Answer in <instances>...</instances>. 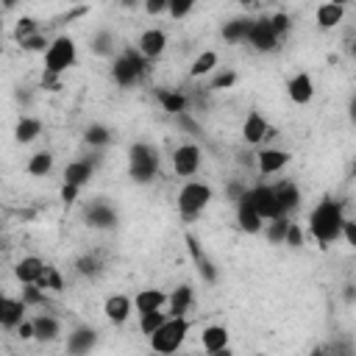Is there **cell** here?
Returning a JSON list of instances; mask_svg holds the SVG:
<instances>
[{
	"instance_id": "cell-28",
	"label": "cell",
	"mask_w": 356,
	"mask_h": 356,
	"mask_svg": "<svg viewBox=\"0 0 356 356\" xmlns=\"http://www.w3.org/2000/svg\"><path fill=\"white\" fill-rule=\"evenodd\" d=\"M33 325H36V339H42V342H53V339H58V334H61L58 317H53V314H47V312L36 314V317H33Z\"/></svg>"
},
{
	"instance_id": "cell-23",
	"label": "cell",
	"mask_w": 356,
	"mask_h": 356,
	"mask_svg": "<svg viewBox=\"0 0 356 356\" xmlns=\"http://www.w3.org/2000/svg\"><path fill=\"white\" fill-rule=\"evenodd\" d=\"M92 175H95V164H92L89 159H75V161H70V164L64 167V181H67V184H75V186H81V189L92 181Z\"/></svg>"
},
{
	"instance_id": "cell-15",
	"label": "cell",
	"mask_w": 356,
	"mask_h": 356,
	"mask_svg": "<svg viewBox=\"0 0 356 356\" xmlns=\"http://www.w3.org/2000/svg\"><path fill=\"white\" fill-rule=\"evenodd\" d=\"M286 95H289V100H292L295 106L312 103V97H314V81H312V75H309V72L292 75L289 83H286Z\"/></svg>"
},
{
	"instance_id": "cell-57",
	"label": "cell",
	"mask_w": 356,
	"mask_h": 356,
	"mask_svg": "<svg viewBox=\"0 0 356 356\" xmlns=\"http://www.w3.org/2000/svg\"><path fill=\"white\" fill-rule=\"evenodd\" d=\"M239 6H250V3H256V0H236Z\"/></svg>"
},
{
	"instance_id": "cell-20",
	"label": "cell",
	"mask_w": 356,
	"mask_h": 356,
	"mask_svg": "<svg viewBox=\"0 0 356 356\" xmlns=\"http://www.w3.org/2000/svg\"><path fill=\"white\" fill-rule=\"evenodd\" d=\"M97 345V331L89 325H78L67 334V350L70 353H89Z\"/></svg>"
},
{
	"instance_id": "cell-27",
	"label": "cell",
	"mask_w": 356,
	"mask_h": 356,
	"mask_svg": "<svg viewBox=\"0 0 356 356\" xmlns=\"http://www.w3.org/2000/svg\"><path fill=\"white\" fill-rule=\"evenodd\" d=\"M167 300H170V295H164L161 289H139V292L134 295V309H136L139 314H145V312L161 309Z\"/></svg>"
},
{
	"instance_id": "cell-54",
	"label": "cell",
	"mask_w": 356,
	"mask_h": 356,
	"mask_svg": "<svg viewBox=\"0 0 356 356\" xmlns=\"http://www.w3.org/2000/svg\"><path fill=\"white\" fill-rule=\"evenodd\" d=\"M17 3H19V0H3V8H6V11H11Z\"/></svg>"
},
{
	"instance_id": "cell-38",
	"label": "cell",
	"mask_w": 356,
	"mask_h": 356,
	"mask_svg": "<svg viewBox=\"0 0 356 356\" xmlns=\"http://www.w3.org/2000/svg\"><path fill=\"white\" fill-rule=\"evenodd\" d=\"M75 270H78V275H89V278H95V275L100 273V261H97V256L83 253V256H78Z\"/></svg>"
},
{
	"instance_id": "cell-34",
	"label": "cell",
	"mask_w": 356,
	"mask_h": 356,
	"mask_svg": "<svg viewBox=\"0 0 356 356\" xmlns=\"http://www.w3.org/2000/svg\"><path fill=\"white\" fill-rule=\"evenodd\" d=\"M286 228H289V217H273L264 222V236L270 245H284L286 239Z\"/></svg>"
},
{
	"instance_id": "cell-56",
	"label": "cell",
	"mask_w": 356,
	"mask_h": 356,
	"mask_svg": "<svg viewBox=\"0 0 356 356\" xmlns=\"http://www.w3.org/2000/svg\"><path fill=\"white\" fill-rule=\"evenodd\" d=\"M331 3H337V6H348V3H353V0H331Z\"/></svg>"
},
{
	"instance_id": "cell-59",
	"label": "cell",
	"mask_w": 356,
	"mask_h": 356,
	"mask_svg": "<svg viewBox=\"0 0 356 356\" xmlns=\"http://www.w3.org/2000/svg\"><path fill=\"white\" fill-rule=\"evenodd\" d=\"M67 3H78V0H67Z\"/></svg>"
},
{
	"instance_id": "cell-1",
	"label": "cell",
	"mask_w": 356,
	"mask_h": 356,
	"mask_svg": "<svg viewBox=\"0 0 356 356\" xmlns=\"http://www.w3.org/2000/svg\"><path fill=\"white\" fill-rule=\"evenodd\" d=\"M342 225H345V214H342V203L334 197H323L312 214H309V234L314 236V242L320 248L334 245L342 236Z\"/></svg>"
},
{
	"instance_id": "cell-21",
	"label": "cell",
	"mask_w": 356,
	"mask_h": 356,
	"mask_svg": "<svg viewBox=\"0 0 356 356\" xmlns=\"http://www.w3.org/2000/svg\"><path fill=\"white\" fill-rule=\"evenodd\" d=\"M267 134H270L267 120H264L259 111H250V114L245 117V122H242V139H245L248 145H259V142L267 139Z\"/></svg>"
},
{
	"instance_id": "cell-33",
	"label": "cell",
	"mask_w": 356,
	"mask_h": 356,
	"mask_svg": "<svg viewBox=\"0 0 356 356\" xmlns=\"http://www.w3.org/2000/svg\"><path fill=\"white\" fill-rule=\"evenodd\" d=\"M83 142H86L89 147H106V145L111 142V131H108L103 122H92V125L83 128Z\"/></svg>"
},
{
	"instance_id": "cell-50",
	"label": "cell",
	"mask_w": 356,
	"mask_h": 356,
	"mask_svg": "<svg viewBox=\"0 0 356 356\" xmlns=\"http://www.w3.org/2000/svg\"><path fill=\"white\" fill-rule=\"evenodd\" d=\"M78 192H81V186H75V184H61V200L64 203H75L78 200Z\"/></svg>"
},
{
	"instance_id": "cell-43",
	"label": "cell",
	"mask_w": 356,
	"mask_h": 356,
	"mask_svg": "<svg viewBox=\"0 0 356 356\" xmlns=\"http://www.w3.org/2000/svg\"><path fill=\"white\" fill-rule=\"evenodd\" d=\"M192 8H195V0H170V3H167V14H170L172 19L189 17Z\"/></svg>"
},
{
	"instance_id": "cell-42",
	"label": "cell",
	"mask_w": 356,
	"mask_h": 356,
	"mask_svg": "<svg viewBox=\"0 0 356 356\" xmlns=\"http://www.w3.org/2000/svg\"><path fill=\"white\" fill-rule=\"evenodd\" d=\"M19 47H22V50H28V53H42V56H44V50L50 47V42H47V36H44V33H33V36L22 39V42H19Z\"/></svg>"
},
{
	"instance_id": "cell-39",
	"label": "cell",
	"mask_w": 356,
	"mask_h": 356,
	"mask_svg": "<svg viewBox=\"0 0 356 356\" xmlns=\"http://www.w3.org/2000/svg\"><path fill=\"white\" fill-rule=\"evenodd\" d=\"M39 286H42V289H50V292H61V289H64V278H61V273H58L56 267L47 264L44 275L39 278Z\"/></svg>"
},
{
	"instance_id": "cell-7",
	"label": "cell",
	"mask_w": 356,
	"mask_h": 356,
	"mask_svg": "<svg viewBox=\"0 0 356 356\" xmlns=\"http://www.w3.org/2000/svg\"><path fill=\"white\" fill-rule=\"evenodd\" d=\"M203 164V150L195 142H184L172 150V172L178 178H192Z\"/></svg>"
},
{
	"instance_id": "cell-19",
	"label": "cell",
	"mask_w": 356,
	"mask_h": 356,
	"mask_svg": "<svg viewBox=\"0 0 356 356\" xmlns=\"http://www.w3.org/2000/svg\"><path fill=\"white\" fill-rule=\"evenodd\" d=\"M200 345L206 353H228V328L225 325H206L200 331Z\"/></svg>"
},
{
	"instance_id": "cell-13",
	"label": "cell",
	"mask_w": 356,
	"mask_h": 356,
	"mask_svg": "<svg viewBox=\"0 0 356 356\" xmlns=\"http://www.w3.org/2000/svg\"><path fill=\"white\" fill-rule=\"evenodd\" d=\"M186 250H189V256H192V261H195L200 278H203L206 284H217V267H214V261L206 256V250L200 248V242H197L192 234H186Z\"/></svg>"
},
{
	"instance_id": "cell-45",
	"label": "cell",
	"mask_w": 356,
	"mask_h": 356,
	"mask_svg": "<svg viewBox=\"0 0 356 356\" xmlns=\"http://www.w3.org/2000/svg\"><path fill=\"white\" fill-rule=\"evenodd\" d=\"M284 245H289V248H303V228L298 225V222H292L289 220V228H286V239H284Z\"/></svg>"
},
{
	"instance_id": "cell-25",
	"label": "cell",
	"mask_w": 356,
	"mask_h": 356,
	"mask_svg": "<svg viewBox=\"0 0 356 356\" xmlns=\"http://www.w3.org/2000/svg\"><path fill=\"white\" fill-rule=\"evenodd\" d=\"M345 19V6H337V3H323V6H317V11H314V22H317V28H323V31H331V28H337L339 22Z\"/></svg>"
},
{
	"instance_id": "cell-26",
	"label": "cell",
	"mask_w": 356,
	"mask_h": 356,
	"mask_svg": "<svg viewBox=\"0 0 356 356\" xmlns=\"http://www.w3.org/2000/svg\"><path fill=\"white\" fill-rule=\"evenodd\" d=\"M250 25H253V19L250 17H234V19H228L225 25H222V42H228V44H239V42H248V33H250Z\"/></svg>"
},
{
	"instance_id": "cell-32",
	"label": "cell",
	"mask_w": 356,
	"mask_h": 356,
	"mask_svg": "<svg viewBox=\"0 0 356 356\" xmlns=\"http://www.w3.org/2000/svg\"><path fill=\"white\" fill-rule=\"evenodd\" d=\"M156 97H159L161 108H164V111H170V114L186 111V95H181L178 89H159V92H156Z\"/></svg>"
},
{
	"instance_id": "cell-18",
	"label": "cell",
	"mask_w": 356,
	"mask_h": 356,
	"mask_svg": "<svg viewBox=\"0 0 356 356\" xmlns=\"http://www.w3.org/2000/svg\"><path fill=\"white\" fill-rule=\"evenodd\" d=\"M131 309H134V300H131L128 295H111V298H106V303H103V314H106L108 323H114V325H122V323L131 317Z\"/></svg>"
},
{
	"instance_id": "cell-58",
	"label": "cell",
	"mask_w": 356,
	"mask_h": 356,
	"mask_svg": "<svg viewBox=\"0 0 356 356\" xmlns=\"http://www.w3.org/2000/svg\"><path fill=\"white\" fill-rule=\"evenodd\" d=\"M350 172H353V175H356V161H353V167H350Z\"/></svg>"
},
{
	"instance_id": "cell-24",
	"label": "cell",
	"mask_w": 356,
	"mask_h": 356,
	"mask_svg": "<svg viewBox=\"0 0 356 356\" xmlns=\"http://www.w3.org/2000/svg\"><path fill=\"white\" fill-rule=\"evenodd\" d=\"M167 303H170V312H167L170 317H186L189 309H192V303H195V292H192V286H189V284L175 286Z\"/></svg>"
},
{
	"instance_id": "cell-47",
	"label": "cell",
	"mask_w": 356,
	"mask_h": 356,
	"mask_svg": "<svg viewBox=\"0 0 356 356\" xmlns=\"http://www.w3.org/2000/svg\"><path fill=\"white\" fill-rule=\"evenodd\" d=\"M175 120H178V125H181L184 131H189V134H200V125L189 117V111H178V114H175Z\"/></svg>"
},
{
	"instance_id": "cell-6",
	"label": "cell",
	"mask_w": 356,
	"mask_h": 356,
	"mask_svg": "<svg viewBox=\"0 0 356 356\" xmlns=\"http://www.w3.org/2000/svg\"><path fill=\"white\" fill-rule=\"evenodd\" d=\"M211 197H214V192H211L209 184H203V181H186L178 189V211L186 220H192V217H197L211 203Z\"/></svg>"
},
{
	"instance_id": "cell-36",
	"label": "cell",
	"mask_w": 356,
	"mask_h": 356,
	"mask_svg": "<svg viewBox=\"0 0 356 356\" xmlns=\"http://www.w3.org/2000/svg\"><path fill=\"white\" fill-rule=\"evenodd\" d=\"M33 33H39V22H36L33 17H19L17 25H14V39H17V44H19L22 39L33 36Z\"/></svg>"
},
{
	"instance_id": "cell-12",
	"label": "cell",
	"mask_w": 356,
	"mask_h": 356,
	"mask_svg": "<svg viewBox=\"0 0 356 356\" xmlns=\"http://www.w3.org/2000/svg\"><path fill=\"white\" fill-rule=\"evenodd\" d=\"M236 222H239V228L245 231V234H261L264 231V217L256 211V206L250 203V197H248V192H245V197L236 203Z\"/></svg>"
},
{
	"instance_id": "cell-8",
	"label": "cell",
	"mask_w": 356,
	"mask_h": 356,
	"mask_svg": "<svg viewBox=\"0 0 356 356\" xmlns=\"http://www.w3.org/2000/svg\"><path fill=\"white\" fill-rule=\"evenodd\" d=\"M248 44H250L256 53H273V50H278L281 39H278V33L273 31V25H270V17L253 19V25H250V33H248Z\"/></svg>"
},
{
	"instance_id": "cell-53",
	"label": "cell",
	"mask_w": 356,
	"mask_h": 356,
	"mask_svg": "<svg viewBox=\"0 0 356 356\" xmlns=\"http://www.w3.org/2000/svg\"><path fill=\"white\" fill-rule=\"evenodd\" d=\"M139 3H142V0H120V8H128V11H131V8H136Z\"/></svg>"
},
{
	"instance_id": "cell-10",
	"label": "cell",
	"mask_w": 356,
	"mask_h": 356,
	"mask_svg": "<svg viewBox=\"0 0 356 356\" xmlns=\"http://www.w3.org/2000/svg\"><path fill=\"white\" fill-rule=\"evenodd\" d=\"M83 220H86V225L106 231V228H114L120 217H117V209H114V206H108V203H103V200H95V203L86 206Z\"/></svg>"
},
{
	"instance_id": "cell-2",
	"label": "cell",
	"mask_w": 356,
	"mask_h": 356,
	"mask_svg": "<svg viewBox=\"0 0 356 356\" xmlns=\"http://www.w3.org/2000/svg\"><path fill=\"white\" fill-rule=\"evenodd\" d=\"M147 61L150 58H145L142 53H139V47L136 50H122L120 56H114L111 58V81L117 83V86H122V89H131V86H136L142 78H145V72H147Z\"/></svg>"
},
{
	"instance_id": "cell-31",
	"label": "cell",
	"mask_w": 356,
	"mask_h": 356,
	"mask_svg": "<svg viewBox=\"0 0 356 356\" xmlns=\"http://www.w3.org/2000/svg\"><path fill=\"white\" fill-rule=\"evenodd\" d=\"M217 61H220L217 50H203V53H200V56L192 61V67H189V78H203V75L214 72Z\"/></svg>"
},
{
	"instance_id": "cell-46",
	"label": "cell",
	"mask_w": 356,
	"mask_h": 356,
	"mask_svg": "<svg viewBox=\"0 0 356 356\" xmlns=\"http://www.w3.org/2000/svg\"><path fill=\"white\" fill-rule=\"evenodd\" d=\"M167 3L170 0H142V8H145L147 17H161L167 11Z\"/></svg>"
},
{
	"instance_id": "cell-29",
	"label": "cell",
	"mask_w": 356,
	"mask_h": 356,
	"mask_svg": "<svg viewBox=\"0 0 356 356\" xmlns=\"http://www.w3.org/2000/svg\"><path fill=\"white\" fill-rule=\"evenodd\" d=\"M39 134H42V120H39V117H19L17 125H14V139H17L19 145L33 142Z\"/></svg>"
},
{
	"instance_id": "cell-22",
	"label": "cell",
	"mask_w": 356,
	"mask_h": 356,
	"mask_svg": "<svg viewBox=\"0 0 356 356\" xmlns=\"http://www.w3.org/2000/svg\"><path fill=\"white\" fill-rule=\"evenodd\" d=\"M275 197H278V206H281V214H284V217H289L292 211H298V206H300V200H303L298 184H292V181L275 184Z\"/></svg>"
},
{
	"instance_id": "cell-3",
	"label": "cell",
	"mask_w": 356,
	"mask_h": 356,
	"mask_svg": "<svg viewBox=\"0 0 356 356\" xmlns=\"http://www.w3.org/2000/svg\"><path fill=\"white\" fill-rule=\"evenodd\" d=\"M189 328H192V323H189L186 317H167V320L147 337V339H150V348H153L156 353H175V350L184 345Z\"/></svg>"
},
{
	"instance_id": "cell-41",
	"label": "cell",
	"mask_w": 356,
	"mask_h": 356,
	"mask_svg": "<svg viewBox=\"0 0 356 356\" xmlns=\"http://www.w3.org/2000/svg\"><path fill=\"white\" fill-rule=\"evenodd\" d=\"M270 25H273V31L278 33V39H284V36L292 31V17H289L286 11H275V14L270 17Z\"/></svg>"
},
{
	"instance_id": "cell-52",
	"label": "cell",
	"mask_w": 356,
	"mask_h": 356,
	"mask_svg": "<svg viewBox=\"0 0 356 356\" xmlns=\"http://www.w3.org/2000/svg\"><path fill=\"white\" fill-rule=\"evenodd\" d=\"M348 117H350V122L356 125V92L350 95V103H348Z\"/></svg>"
},
{
	"instance_id": "cell-14",
	"label": "cell",
	"mask_w": 356,
	"mask_h": 356,
	"mask_svg": "<svg viewBox=\"0 0 356 356\" xmlns=\"http://www.w3.org/2000/svg\"><path fill=\"white\" fill-rule=\"evenodd\" d=\"M136 47H139V53L145 56V58H161L164 56V50H167V33L161 31V28H147L142 36H139V42H136Z\"/></svg>"
},
{
	"instance_id": "cell-16",
	"label": "cell",
	"mask_w": 356,
	"mask_h": 356,
	"mask_svg": "<svg viewBox=\"0 0 356 356\" xmlns=\"http://www.w3.org/2000/svg\"><path fill=\"white\" fill-rule=\"evenodd\" d=\"M25 312H28V303L22 298H3L0 300V325L3 328H17L22 320H25Z\"/></svg>"
},
{
	"instance_id": "cell-55",
	"label": "cell",
	"mask_w": 356,
	"mask_h": 356,
	"mask_svg": "<svg viewBox=\"0 0 356 356\" xmlns=\"http://www.w3.org/2000/svg\"><path fill=\"white\" fill-rule=\"evenodd\" d=\"M348 50H350V56H356V39H353V42L348 44Z\"/></svg>"
},
{
	"instance_id": "cell-30",
	"label": "cell",
	"mask_w": 356,
	"mask_h": 356,
	"mask_svg": "<svg viewBox=\"0 0 356 356\" xmlns=\"http://www.w3.org/2000/svg\"><path fill=\"white\" fill-rule=\"evenodd\" d=\"M25 170H28V175H33V178L50 175V170H53V153H50V150H36V153L28 159Z\"/></svg>"
},
{
	"instance_id": "cell-40",
	"label": "cell",
	"mask_w": 356,
	"mask_h": 356,
	"mask_svg": "<svg viewBox=\"0 0 356 356\" xmlns=\"http://www.w3.org/2000/svg\"><path fill=\"white\" fill-rule=\"evenodd\" d=\"M22 300L28 306H44L47 303V295L39 284H22Z\"/></svg>"
},
{
	"instance_id": "cell-5",
	"label": "cell",
	"mask_w": 356,
	"mask_h": 356,
	"mask_svg": "<svg viewBox=\"0 0 356 356\" xmlns=\"http://www.w3.org/2000/svg\"><path fill=\"white\" fill-rule=\"evenodd\" d=\"M75 61H78V47H75V39L67 33L56 36L44 50V72L50 75H64Z\"/></svg>"
},
{
	"instance_id": "cell-37",
	"label": "cell",
	"mask_w": 356,
	"mask_h": 356,
	"mask_svg": "<svg viewBox=\"0 0 356 356\" xmlns=\"http://www.w3.org/2000/svg\"><path fill=\"white\" fill-rule=\"evenodd\" d=\"M92 50H95V56H111L114 53V33L111 31H100L95 36V42H92Z\"/></svg>"
},
{
	"instance_id": "cell-11",
	"label": "cell",
	"mask_w": 356,
	"mask_h": 356,
	"mask_svg": "<svg viewBox=\"0 0 356 356\" xmlns=\"http://www.w3.org/2000/svg\"><path fill=\"white\" fill-rule=\"evenodd\" d=\"M289 159L292 156L286 150H281V147H264V150L256 153V170L261 175H275L289 164Z\"/></svg>"
},
{
	"instance_id": "cell-4",
	"label": "cell",
	"mask_w": 356,
	"mask_h": 356,
	"mask_svg": "<svg viewBox=\"0 0 356 356\" xmlns=\"http://www.w3.org/2000/svg\"><path fill=\"white\" fill-rule=\"evenodd\" d=\"M128 172L136 184H150L159 172V153L147 142H134L128 150Z\"/></svg>"
},
{
	"instance_id": "cell-35",
	"label": "cell",
	"mask_w": 356,
	"mask_h": 356,
	"mask_svg": "<svg viewBox=\"0 0 356 356\" xmlns=\"http://www.w3.org/2000/svg\"><path fill=\"white\" fill-rule=\"evenodd\" d=\"M164 320H167V314H164L161 309H156V312H145V314H139V331H142L145 337H150Z\"/></svg>"
},
{
	"instance_id": "cell-51",
	"label": "cell",
	"mask_w": 356,
	"mask_h": 356,
	"mask_svg": "<svg viewBox=\"0 0 356 356\" xmlns=\"http://www.w3.org/2000/svg\"><path fill=\"white\" fill-rule=\"evenodd\" d=\"M245 192H248L245 184H239V181H231V184H228V197H231L234 203H239V200L245 197Z\"/></svg>"
},
{
	"instance_id": "cell-9",
	"label": "cell",
	"mask_w": 356,
	"mask_h": 356,
	"mask_svg": "<svg viewBox=\"0 0 356 356\" xmlns=\"http://www.w3.org/2000/svg\"><path fill=\"white\" fill-rule=\"evenodd\" d=\"M248 197H250V203L256 206V211H259L264 220L284 217V214H281V206H278V197H275V186H270V184H256V186L248 189Z\"/></svg>"
},
{
	"instance_id": "cell-48",
	"label": "cell",
	"mask_w": 356,
	"mask_h": 356,
	"mask_svg": "<svg viewBox=\"0 0 356 356\" xmlns=\"http://www.w3.org/2000/svg\"><path fill=\"white\" fill-rule=\"evenodd\" d=\"M14 331H17L19 339H36V325H33V320H22Z\"/></svg>"
},
{
	"instance_id": "cell-49",
	"label": "cell",
	"mask_w": 356,
	"mask_h": 356,
	"mask_svg": "<svg viewBox=\"0 0 356 356\" xmlns=\"http://www.w3.org/2000/svg\"><path fill=\"white\" fill-rule=\"evenodd\" d=\"M342 239L356 250V220H345V225H342Z\"/></svg>"
},
{
	"instance_id": "cell-44",
	"label": "cell",
	"mask_w": 356,
	"mask_h": 356,
	"mask_svg": "<svg viewBox=\"0 0 356 356\" xmlns=\"http://www.w3.org/2000/svg\"><path fill=\"white\" fill-rule=\"evenodd\" d=\"M236 81H239V75H236L234 70H222V72H217V75L211 78V89H214V92H220V89H231Z\"/></svg>"
},
{
	"instance_id": "cell-17",
	"label": "cell",
	"mask_w": 356,
	"mask_h": 356,
	"mask_svg": "<svg viewBox=\"0 0 356 356\" xmlns=\"http://www.w3.org/2000/svg\"><path fill=\"white\" fill-rule=\"evenodd\" d=\"M44 270H47V264L39 256H22L17 261V267H14V275H17L19 284H39V278L44 275Z\"/></svg>"
}]
</instances>
